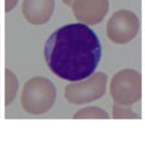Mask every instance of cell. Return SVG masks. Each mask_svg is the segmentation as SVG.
I'll list each match as a JSON object with an SVG mask.
<instances>
[{
    "mask_svg": "<svg viewBox=\"0 0 145 154\" xmlns=\"http://www.w3.org/2000/svg\"><path fill=\"white\" fill-rule=\"evenodd\" d=\"M45 59L49 69L64 81L79 82L92 76L102 59L98 36L84 23L58 28L45 42Z\"/></svg>",
    "mask_w": 145,
    "mask_h": 154,
    "instance_id": "obj_1",
    "label": "cell"
}]
</instances>
